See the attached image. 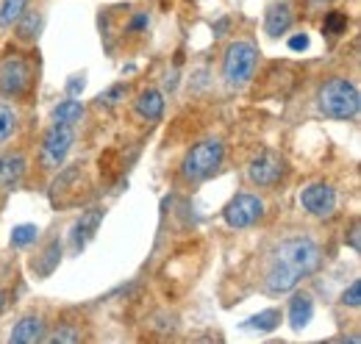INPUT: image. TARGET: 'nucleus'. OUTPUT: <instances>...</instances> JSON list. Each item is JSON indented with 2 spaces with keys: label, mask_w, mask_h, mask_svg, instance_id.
I'll use <instances>...</instances> for the list:
<instances>
[{
  "label": "nucleus",
  "mask_w": 361,
  "mask_h": 344,
  "mask_svg": "<svg viewBox=\"0 0 361 344\" xmlns=\"http://www.w3.org/2000/svg\"><path fill=\"white\" fill-rule=\"evenodd\" d=\"M322 264V247L314 236L309 233H295L272 245L264 261V275H262V289L281 297L295 292L306 278H312Z\"/></svg>",
  "instance_id": "1"
},
{
  "label": "nucleus",
  "mask_w": 361,
  "mask_h": 344,
  "mask_svg": "<svg viewBox=\"0 0 361 344\" xmlns=\"http://www.w3.org/2000/svg\"><path fill=\"white\" fill-rule=\"evenodd\" d=\"M317 109L328 120H353L361 109L359 86L342 75L325 78L317 89Z\"/></svg>",
  "instance_id": "2"
},
{
  "label": "nucleus",
  "mask_w": 361,
  "mask_h": 344,
  "mask_svg": "<svg viewBox=\"0 0 361 344\" xmlns=\"http://www.w3.org/2000/svg\"><path fill=\"white\" fill-rule=\"evenodd\" d=\"M37 84V67L34 56L28 53H8L0 59V97L8 100H23L31 94Z\"/></svg>",
  "instance_id": "3"
},
{
  "label": "nucleus",
  "mask_w": 361,
  "mask_h": 344,
  "mask_svg": "<svg viewBox=\"0 0 361 344\" xmlns=\"http://www.w3.org/2000/svg\"><path fill=\"white\" fill-rule=\"evenodd\" d=\"M223 159H226V145L220 139H203L186 150L180 161V178L186 183H203L223 167Z\"/></svg>",
  "instance_id": "4"
},
{
  "label": "nucleus",
  "mask_w": 361,
  "mask_h": 344,
  "mask_svg": "<svg viewBox=\"0 0 361 344\" xmlns=\"http://www.w3.org/2000/svg\"><path fill=\"white\" fill-rule=\"evenodd\" d=\"M259 47L247 39H236L226 47V56H223V81L228 89L239 92L253 81L256 75V67H259Z\"/></svg>",
  "instance_id": "5"
},
{
  "label": "nucleus",
  "mask_w": 361,
  "mask_h": 344,
  "mask_svg": "<svg viewBox=\"0 0 361 344\" xmlns=\"http://www.w3.org/2000/svg\"><path fill=\"white\" fill-rule=\"evenodd\" d=\"M73 142H75V130H73V125L53 123V125L45 130L42 145H39V161H42V167H45L47 172L59 170V167L64 164V159H67Z\"/></svg>",
  "instance_id": "6"
},
{
  "label": "nucleus",
  "mask_w": 361,
  "mask_h": 344,
  "mask_svg": "<svg viewBox=\"0 0 361 344\" xmlns=\"http://www.w3.org/2000/svg\"><path fill=\"white\" fill-rule=\"evenodd\" d=\"M262 216H264V200L259 195H253V192L233 195L228 200V206L223 209V219H226L231 228H236V231L256 225Z\"/></svg>",
  "instance_id": "7"
},
{
  "label": "nucleus",
  "mask_w": 361,
  "mask_h": 344,
  "mask_svg": "<svg viewBox=\"0 0 361 344\" xmlns=\"http://www.w3.org/2000/svg\"><path fill=\"white\" fill-rule=\"evenodd\" d=\"M247 180L259 189H272L281 183V178L286 175V161L281 153L275 150H262L250 164H247Z\"/></svg>",
  "instance_id": "8"
},
{
  "label": "nucleus",
  "mask_w": 361,
  "mask_h": 344,
  "mask_svg": "<svg viewBox=\"0 0 361 344\" xmlns=\"http://www.w3.org/2000/svg\"><path fill=\"white\" fill-rule=\"evenodd\" d=\"M300 206L317 219H331L336 214V206H339V197H336V189L325 180H314L309 186H303L300 192Z\"/></svg>",
  "instance_id": "9"
},
{
  "label": "nucleus",
  "mask_w": 361,
  "mask_h": 344,
  "mask_svg": "<svg viewBox=\"0 0 361 344\" xmlns=\"http://www.w3.org/2000/svg\"><path fill=\"white\" fill-rule=\"evenodd\" d=\"M28 172V159L20 150H8L0 153V192L11 195L23 186V178Z\"/></svg>",
  "instance_id": "10"
},
{
  "label": "nucleus",
  "mask_w": 361,
  "mask_h": 344,
  "mask_svg": "<svg viewBox=\"0 0 361 344\" xmlns=\"http://www.w3.org/2000/svg\"><path fill=\"white\" fill-rule=\"evenodd\" d=\"M100 219H103V209H90L87 214H81L75 219V225L70 228V250L73 253H81L90 245L92 236L97 233Z\"/></svg>",
  "instance_id": "11"
},
{
  "label": "nucleus",
  "mask_w": 361,
  "mask_h": 344,
  "mask_svg": "<svg viewBox=\"0 0 361 344\" xmlns=\"http://www.w3.org/2000/svg\"><path fill=\"white\" fill-rule=\"evenodd\" d=\"M45 317L42 314H25L17 319V325L8 333L11 344H37L45 339Z\"/></svg>",
  "instance_id": "12"
},
{
  "label": "nucleus",
  "mask_w": 361,
  "mask_h": 344,
  "mask_svg": "<svg viewBox=\"0 0 361 344\" xmlns=\"http://www.w3.org/2000/svg\"><path fill=\"white\" fill-rule=\"evenodd\" d=\"M292 23H295V8L286 0H275L270 8H267V14H264V31H267V37H272V39L283 37L292 28Z\"/></svg>",
  "instance_id": "13"
},
{
  "label": "nucleus",
  "mask_w": 361,
  "mask_h": 344,
  "mask_svg": "<svg viewBox=\"0 0 361 344\" xmlns=\"http://www.w3.org/2000/svg\"><path fill=\"white\" fill-rule=\"evenodd\" d=\"M134 109L142 120L156 123V120L164 114V94H161L159 89H153V86H147V89H142V92H139Z\"/></svg>",
  "instance_id": "14"
},
{
  "label": "nucleus",
  "mask_w": 361,
  "mask_h": 344,
  "mask_svg": "<svg viewBox=\"0 0 361 344\" xmlns=\"http://www.w3.org/2000/svg\"><path fill=\"white\" fill-rule=\"evenodd\" d=\"M42 25H45V17L42 11H23L20 20L14 23V34H17V42L20 44H34L42 34Z\"/></svg>",
  "instance_id": "15"
},
{
  "label": "nucleus",
  "mask_w": 361,
  "mask_h": 344,
  "mask_svg": "<svg viewBox=\"0 0 361 344\" xmlns=\"http://www.w3.org/2000/svg\"><path fill=\"white\" fill-rule=\"evenodd\" d=\"M314 317V300L306 292H298L289 302V325L292 331H303Z\"/></svg>",
  "instance_id": "16"
},
{
  "label": "nucleus",
  "mask_w": 361,
  "mask_h": 344,
  "mask_svg": "<svg viewBox=\"0 0 361 344\" xmlns=\"http://www.w3.org/2000/svg\"><path fill=\"white\" fill-rule=\"evenodd\" d=\"M84 114H87V109H84V103L81 100H75V97H70V100H61L53 111H50V117H53V123H64V125H78L81 120H84Z\"/></svg>",
  "instance_id": "17"
},
{
  "label": "nucleus",
  "mask_w": 361,
  "mask_h": 344,
  "mask_svg": "<svg viewBox=\"0 0 361 344\" xmlns=\"http://www.w3.org/2000/svg\"><path fill=\"white\" fill-rule=\"evenodd\" d=\"M281 317H283V314H281V308H267V311H262V314H256V317L245 319V325H242V328L270 333V331H275V328L281 325Z\"/></svg>",
  "instance_id": "18"
},
{
  "label": "nucleus",
  "mask_w": 361,
  "mask_h": 344,
  "mask_svg": "<svg viewBox=\"0 0 361 344\" xmlns=\"http://www.w3.org/2000/svg\"><path fill=\"white\" fill-rule=\"evenodd\" d=\"M59 256H61V242H59V239H53L45 250H42V256L31 264V266H34V272H37V275H50V272L59 266Z\"/></svg>",
  "instance_id": "19"
},
{
  "label": "nucleus",
  "mask_w": 361,
  "mask_h": 344,
  "mask_svg": "<svg viewBox=\"0 0 361 344\" xmlns=\"http://www.w3.org/2000/svg\"><path fill=\"white\" fill-rule=\"evenodd\" d=\"M25 8L28 0H0V28H11Z\"/></svg>",
  "instance_id": "20"
},
{
  "label": "nucleus",
  "mask_w": 361,
  "mask_h": 344,
  "mask_svg": "<svg viewBox=\"0 0 361 344\" xmlns=\"http://www.w3.org/2000/svg\"><path fill=\"white\" fill-rule=\"evenodd\" d=\"M17 123H20L17 111H14L8 103H0V145L8 142V139L17 133Z\"/></svg>",
  "instance_id": "21"
},
{
  "label": "nucleus",
  "mask_w": 361,
  "mask_h": 344,
  "mask_svg": "<svg viewBox=\"0 0 361 344\" xmlns=\"http://www.w3.org/2000/svg\"><path fill=\"white\" fill-rule=\"evenodd\" d=\"M39 239V228L37 225H17L14 231H11V247H17V250H23V247H31L34 242Z\"/></svg>",
  "instance_id": "22"
},
{
  "label": "nucleus",
  "mask_w": 361,
  "mask_h": 344,
  "mask_svg": "<svg viewBox=\"0 0 361 344\" xmlns=\"http://www.w3.org/2000/svg\"><path fill=\"white\" fill-rule=\"evenodd\" d=\"M42 342L47 344H75L81 342V331H75V325H56L53 333H45Z\"/></svg>",
  "instance_id": "23"
},
{
  "label": "nucleus",
  "mask_w": 361,
  "mask_h": 344,
  "mask_svg": "<svg viewBox=\"0 0 361 344\" xmlns=\"http://www.w3.org/2000/svg\"><path fill=\"white\" fill-rule=\"evenodd\" d=\"M126 94H128V89H126V84H117V86H111V89H106L94 103L103 109H114V106H120V103H126Z\"/></svg>",
  "instance_id": "24"
},
{
  "label": "nucleus",
  "mask_w": 361,
  "mask_h": 344,
  "mask_svg": "<svg viewBox=\"0 0 361 344\" xmlns=\"http://www.w3.org/2000/svg\"><path fill=\"white\" fill-rule=\"evenodd\" d=\"M348 28V14L345 11H328L325 14V23H322V34H328V37H336V34H342Z\"/></svg>",
  "instance_id": "25"
},
{
  "label": "nucleus",
  "mask_w": 361,
  "mask_h": 344,
  "mask_svg": "<svg viewBox=\"0 0 361 344\" xmlns=\"http://www.w3.org/2000/svg\"><path fill=\"white\" fill-rule=\"evenodd\" d=\"M342 305H345V308H359L361 305V281H353V283L342 292Z\"/></svg>",
  "instance_id": "26"
},
{
  "label": "nucleus",
  "mask_w": 361,
  "mask_h": 344,
  "mask_svg": "<svg viewBox=\"0 0 361 344\" xmlns=\"http://www.w3.org/2000/svg\"><path fill=\"white\" fill-rule=\"evenodd\" d=\"M150 25V14L147 11H136L134 20L128 23V31H134V34H139V31H145Z\"/></svg>",
  "instance_id": "27"
},
{
  "label": "nucleus",
  "mask_w": 361,
  "mask_h": 344,
  "mask_svg": "<svg viewBox=\"0 0 361 344\" xmlns=\"http://www.w3.org/2000/svg\"><path fill=\"white\" fill-rule=\"evenodd\" d=\"M306 47H309V34H303V31L289 39V50H298V53H300V50H306Z\"/></svg>",
  "instance_id": "28"
},
{
  "label": "nucleus",
  "mask_w": 361,
  "mask_h": 344,
  "mask_svg": "<svg viewBox=\"0 0 361 344\" xmlns=\"http://www.w3.org/2000/svg\"><path fill=\"white\" fill-rule=\"evenodd\" d=\"M350 247L359 253V222H353V228H350Z\"/></svg>",
  "instance_id": "29"
},
{
  "label": "nucleus",
  "mask_w": 361,
  "mask_h": 344,
  "mask_svg": "<svg viewBox=\"0 0 361 344\" xmlns=\"http://www.w3.org/2000/svg\"><path fill=\"white\" fill-rule=\"evenodd\" d=\"M309 3V8H325V6H331L334 0H306Z\"/></svg>",
  "instance_id": "30"
},
{
  "label": "nucleus",
  "mask_w": 361,
  "mask_h": 344,
  "mask_svg": "<svg viewBox=\"0 0 361 344\" xmlns=\"http://www.w3.org/2000/svg\"><path fill=\"white\" fill-rule=\"evenodd\" d=\"M78 89H84V81H78V78H75V81H73V84H70V92H73V94H75V92H78Z\"/></svg>",
  "instance_id": "31"
},
{
  "label": "nucleus",
  "mask_w": 361,
  "mask_h": 344,
  "mask_svg": "<svg viewBox=\"0 0 361 344\" xmlns=\"http://www.w3.org/2000/svg\"><path fill=\"white\" fill-rule=\"evenodd\" d=\"M3 308H6V295L0 292V314H3Z\"/></svg>",
  "instance_id": "32"
}]
</instances>
